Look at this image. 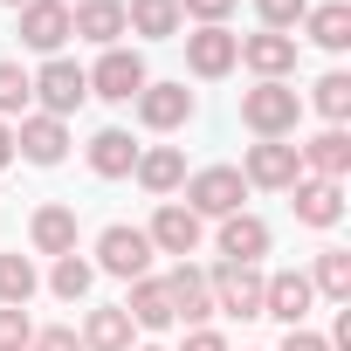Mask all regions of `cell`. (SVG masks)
Instances as JSON below:
<instances>
[{"mask_svg":"<svg viewBox=\"0 0 351 351\" xmlns=\"http://www.w3.org/2000/svg\"><path fill=\"white\" fill-rule=\"evenodd\" d=\"M303 152V165L317 172V180H344L351 172V138H344V124H330V131H317L310 145H296Z\"/></svg>","mask_w":351,"mask_h":351,"instance_id":"d6986e66","label":"cell"},{"mask_svg":"<svg viewBox=\"0 0 351 351\" xmlns=\"http://www.w3.org/2000/svg\"><path fill=\"white\" fill-rule=\"evenodd\" d=\"M28 69L21 62H0V117H14V110H28Z\"/></svg>","mask_w":351,"mask_h":351,"instance_id":"4dcf8cb0","label":"cell"},{"mask_svg":"<svg viewBox=\"0 0 351 351\" xmlns=\"http://www.w3.org/2000/svg\"><path fill=\"white\" fill-rule=\"evenodd\" d=\"M124 28L145 35V42L180 35V0H124Z\"/></svg>","mask_w":351,"mask_h":351,"instance_id":"7402d4cb","label":"cell"},{"mask_svg":"<svg viewBox=\"0 0 351 351\" xmlns=\"http://www.w3.org/2000/svg\"><path fill=\"white\" fill-rule=\"evenodd\" d=\"M131 104H138V124H145V131H180V124L193 117V90H186V83H145Z\"/></svg>","mask_w":351,"mask_h":351,"instance_id":"30bf717a","label":"cell"},{"mask_svg":"<svg viewBox=\"0 0 351 351\" xmlns=\"http://www.w3.org/2000/svg\"><path fill=\"white\" fill-rule=\"evenodd\" d=\"M282 351H330V344H324L317 330H289V337H282Z\"/></svg>","mask_w":351,"mask_h":351,"instance_id":"8d00e7d4","label":"cell"},{"mask_svg":"<svg viewBox=\"0 0 351 351\" xmlns=\"http://www.w3.org/2000/svg\"><path fill=\"white\" fill-rule=\"evenodd\" d=\"M241 180H248V186H262V193H289V186L303 180V152H296V145H282V138H262V145H248Z\"/></svg>","mask_w":351,"mask_h":351,"instance_id":"5b68a950","label":"cell"},{"mask_svg":"<svg viewBox=\"0 0 351 351\" xmlns=\"http://www.w3.org/2000/svg\"><path fill=\"white\" fill-rule=\"evenodd\" d=\"M200 234H207V228H200V214H193L186 200H165V207L152 214V228H145L152 255H180V262H186V255L200 248Z\"/></svg>","mask_w":351,"mask_h":351,"instance_id":"ba28073f","label":"cell"},{"mask_svg":"<svg viewBox=\"0 0 351 351\" xmlns=\"http://www.w3.org/2000/svg\"><path fill=\"white\" fill-rule=\"evenodd\" d=\"M138 186L145 193H172V186H186V152L180 145H152V152H138Z\"/></svg>","mask_w":351,"mask_h":351,"instance_id":"ac0fdd59","label":"cell"},{"mask_svg":"<svg viewBox=\"0 0 351 351\" xmlns=\"http://www.w3.org/2000/svg\"><path fill=\"white\" fill-rule=\"evenodd\" d=\"M83 351H131V317L124 303H104L83 317Z\"/></svg>","mask_w":351,"mask_h":351,"instance_id":"603a6c76","label":"cell"},{"mask_svg":"<svg viewBox=\"0 0 351 351\" xmlns=\"http://www.w3.org/2000/svg\"><path fill=\"white\" fill-rule=\"evenodd\" d=\"M241 200H248V180H241L234 165H207V172L186 180V207L200 221H228V214H241Z\"/></svg>","mask_w":351,"mask_h":351,"instance_id":"7a4b0ae2","label":"cell"},{"mask_svg":"<svg viewBox=\"0 0 351 351\" xmlns=\"http://www.w3.org/2000/svg\"><path fill=\"white\" fill-rule=\"evenodd\" d=\"M0 8H14V14H21V8H28V0H0Z\"/></svg>","mask_w":351,"mask_h":351,"instance_id":"f35d334b","label":"cell"},{"mask_svg":"<svg viewBox=\"0 0 351 351\" xmlns=\"http://www.w3.org/2000/svg\"><path fill=\"white\" fill-rule=\"evenodd\" d=\"M296 117H303V97H296L289 83H255V90L241 97V124H248L255 138H289Z\"/></svg>","mask_w":351,"mask_h":351,"instance_id":"6da1fadb","label":"cell"},{"mask_svg":"<svg viewBox=\"0 0 351 351\" xmlns=\"http://www.w3.org/2000/svg\"><path fill=\"white\" fill-rule=\"evenodd\" d=\"M234 62H241V35H228V28L186 35V69H193V76H228Z\"/></svg>","mask_w":351,"mask_h":351,"instance_id":"5bb4252c","label":"cell"},{"mask_svg":"<svg viewBox=\"0 0 351 351\" xmlns=\"http://www.w3.org/2000/svg\"><path fill=\"white\" fill-rule=\"evenodd\" d=\"M62 8H83V0H62Z\"/></svg>","mask_w":351,"mask_h":351,"instance_id":"ab89813d","label":"cell"},{"mask_svg":"<svg viewBox=\"0 0 351 351\" xmlns=\"http://www.w3.org/2000/svg\"><path fill=\"white\" fill-rule=\"evenodd\" d=\"M28 351H83V337L69 330V324H56V330H35V344Z\"/></svg>","mask_w":351,"mask_h":351,"instance_id":"e575fe53","label":"cell"},{"mask_svg":"<svg viewBox=\"0 0 351 351\" xmlns=\"http://www.w3.org/2000/svg\"><path fill=\"white\" fill-rule=\"evenodd\" d=\"M28 241H35L42 255H76V214H69V207H42V214L28 221Z\"/></svg>","mask_w":351,"mask_h":351,"instance_id":"cb8c5ba5","label":"cell"},{"mask_svg":"<svg viewBox=\"0 0 351 351\" xmlns=\"http://www.w3.org/2000/svg\"><path fill=\"white\" fill-rule=\"evenodd\" d=\"M310 104H317L330 124H344V117H351V76H344V69H330V76L317 83V97H310Z\"/></svg>","mask_w":351,"mask_h":351,"instance_id":"f546056e","label":"cell"},{"mask_svg":"<svg viewBox=\"0 0 351 351\" xmlns=\"http://www.w3.org/2000/svg\"><path fill=\"white\" fill-rule=\"evenodd\" d=\"M186 14H193L200 28H221V21L234 14V0H180V21H186Z\"/></svg>","mask_w":351,"mask_h":351,"instance_id":"836d02e7","label":"cell"},{"mask_svg":"<svg viewBox=\"0 0 351 351\" xmlns=\"http://www.w3.org/2000/svg\"><path fill=\"white\" fill-rule=\"evenodd\" d=\"M310 289H324L330 303H351V255H344V248H324V255H317Z\"/></svg>","mask_w":351,"mask_h":351,"instance_id":"83f0119b","label":"cell"},{"mask_svg":"<svg viewBox=\"0 0 351 351\" xmlns=\"http://www.w3.org/2000/svg\"><path fill=\"white\" fill-rule=\"evenodd\" d=\"M69 35L97 42V49H117L124 35V0H83V8H69Z\"/></svg>","mask_w":351,"mask_h":351,"instance_id":"e0dca14e","label":"cell"},{"mask_svg":"<svg viewBox=\"0 0 351 351\" xmlns=\"http://www.w3.org/2000/svg\"><path fill=\"white\" fill-rule=\"evenodd\" d=\"M28 344H35L28 310H0V351H28Z\"/></svg>","mask_w":351,"mask_h":351,"instance_id":"d6a6232c","label":"cell"},{"mask_svg":"<svg viewBox=\"0 0 351 351\" xmlns=\"http://www.w3.org/2000/svg\"><path fill=\"white\" fill-rule=\"evenodd\" d=\"M241 62L262 76V83H289V69H296V35H248L241 42Z\"/></svg>","mask_w":351,"mask_h":351,"instance_id":"9a60e30c","label":"cell"},{"mask_svg":"<svg viewBox=\"0 0 351 351\" xmlns=\"http://www.w3.org/2000/svg\"><path fill=\"white\" fill-rule=\"evenodd\" d=\"M180 351H228V337H221V330H207V324H200V330H186V344H180Z\"/></svg>","mask_w":351,"mask_h":351,"instance_id":"d590c367","label":"cell"},{"mask_svg":"<svg viewBox=\"0 0 351 351\" xmlns=\"http://www.w3.org/2000/svg\"><path fill=\"white\" fill-rule=\"evenodd\" d=\"M0 165H14V124L0 117Z\"/></svg>","mask_w":351,"mask_h":351,"instance_id":"74e56055","label":"cell"},{"mask_svg":"<svg viewBox=\"0 0 351 351\" xmlns=\"http://www.w3.org/2000/svg\"><path fill=\"white\" fill-rule=\"evenodd\" d=\"M14 152L28 158V165H62V152H69V124L62 117H21V131H14Z\"/></svg>","mask_w":351,"mask_h":351,"instance_id":"7c38bea8","label":"cell"},{"mask_svg":"<svg viewBox=\"0 0 351 351\" xmlns=\"http://www.w3.org/2000/svg\"><path fill=\"white\" fill-rule=\"evenodd\" d=\"M90 282H97V269H90L83 255H56V276H49V289H56L62 303H83V296H90Z\"/></svg>","mask_w":351,"mask_h":351,"instance_id":"f1b7e54d","label":"cell"},{"mask_svg":"<svg viewBox=\"0 0 351 351\" xmlns=\"http://www.w3.org/2000/svg\"><path fill=\"white\" fill-rule=\"evenodd\" d=\"M42 289L28 255H0V310H28V296Z\"/></svg>","mask_w":351,"mask_h":351,"instance_id":"4316f807","label":"cell"},{"mask_svg":"<svg viewBox=\"0 0 351 351\" xmlns=\"http://www.w3.org/2000/svg\"><path fill=\"white\" fill-rule=\"evenodd\" d=\"M165 303H172V324H207L214 317V296H207V276L193 269V262H180V269H172L165 276Z\"/></svg>","mask_w":351,"mask_h":351,"instance_id":"8fae6325","label":"cell"},{"mask_svg":"<svg viewBox=\"0 0 351 351\" xmlns=\"http://www.w3.org/2000/svg\"><path fill=\"white\" fill-rule=\"evenodd\" d=\"M138 165V145H131V131H97L90 138V172H97V180H124V172Z\"/></svg>","mask_w":351,"mask_h":351,"instance_id":"44dd1931","label":"cell"},{"mask_svg":"<svg viewBox=\"0 0 351 351\" xmlns=\"http://www.w3.org/2000/svg\"><path fill=\"white\" fill-rule=\"evenodd\" d=\"M262 269L255 262H221L214 276H207V296H214V310H228V317H262Z\"/></svg>","mask_w":351,"mask_h":351,"instance_id":"277c9868","label":"cell"},{"mask_svg":"<svg viewBox=\"0 0 351 351\" xmlns=\"http://www.w3.org/2000/svg\"><path fill=\"white\" fill-rule=\"evenodd\" d=\"M303 21H310V42L317 49H330V56L351 49V8H344V0H324V8H310Z\"/></svg>","mask_w":351,"mask_h":351,"instance_id":"484cf974","label":"cell"},{"mask_svg":"<svg viewBox=\"0 0 351 351\" xmlns=\"http://www.w3.org/2000/svg\"><path fill=\"white\" fill-rule=\"evenodd\" d=\"M289 193H296V221L303 228H337L344 221V186L337 180H296Z\"/></svg>","mask_w":351,"mask_h":351,"instance_id":"2e32d148","label":"cell"},{"mask_svg":"<svg viewBox=\"0 0 351 351\" xmlns=\"http://www.w3.org/2000/svg\"><path fill=\"white\" fill-rule=\"evenodd\" d=\"M83 76H90V97H104V104H131V97L152 83L138 49H104V56H97V69H83Z\"/></svg>","mask_w":351,"mask_h":351,"instance_id":"3957f363","label":"cell"},{"mask_svg":"<svg viewBox=\"0 0 351 351\" xmlns=\"http://www.w3.org/2000/svg\"><path fill=\"white\" fill-rule=\"evenodd\" d=\"M138 351H158V344H138Z\"/></svg>","mask_w":351,"mask_h":351,"instance_id":"60d3db41","label":"cell"},{"mask_svg":"<svg viewBox=\"0 0 351 351\" xmlns=\"http://www.w3.org/2000/svg\"><path fill=\"white\" fill-rule=\"evenodd\" d=\"M255 14H262V28H269V35H289V28L310 14V0H255Z\"/></svg>","mask_w":351,"mask_h":351,"instance_id":"1f68e13d","label":"cell"},{"mask_svg":"<svg viewBox=\"0 0 351 351\" xmlns=\"http://www.w3.org/2000/svg\"><path fill=\"white\" fill-rule=\"evenodd\" d=\"M28 90L42 97V117H69L83 97H90V76L76 69V62H62V56H49L42 62V76H28Z\"/></svg>","mask_w":351,"mask_h":351,"instance_id":"52a82bcc","label":"cell"},{"mask_svg":"<svg viewBox=\"0 0 351 351\" xmlns=\"http://www.w3.org/2000/svg\"><path fill=\"white\" fill-rule=\"evenodd\" d=\"M124 317H131L138 330H165V324H172L165 282H158V276H138V282H131V303H124Z\"/></svg>","mask_w":351,"mask_h":351,"instance_id":"d4e9b609","label":"cell"},{"mask_svg":"<svg viewBox=\"0 0 351 351\" xmlns=\"http://www.w3.org/2000/svg\"><path fill=\"white\" fill-rule=\"evenodd\" d=\"M97 269L104 276H124V282H138V276H152V241H145V228H104L97 234Z\"/></svg>","mask_w":351,"mask_h":351,"instance_id":"8992f818","label":"cell"},{"mask_svg":"<svg viewBox=\"0 0 351 351\" xmlns=\"http://www.w3.org/2000/svg\"><path fill=\"white\" fill-rule=\"evenodd\" d=\"M221 255H228V262H262V255H269V221L228 214V221H221Z\"/></svg>","mask_w":351,"mask_h":351,"instance_id":"ffe728a7","label":"cell"},{"mask_svg":"<svg viewBox=\"0 0 351 351\" xmlns=\"http://www.w3.org/2000/svg\"><path fill=\"white\" fill-rule=\"evenodd\" d=\"M21 42L35 56H56L69 42V8H62V0H28V8H21Z\"/></svg>","mask_w":351,"mask_h":351,"instance_id":"4fadbf2b","label":"cell"},{"mask_svg":"<svg viewBox=\"0 0 351 351\" xmlns=\"http://www.w3.org/2000/svg\"><path fill=\"white\" fill-rule=\"evenodd\" d=\"M310 303H317V289H310V276H303V269H276V276L262 282V317H282L289 330H303Z\"/></svg>","mask_w":351,"mask_h":351,"instance_id":"9c48e42d","label":"cell"}]
</instances>
